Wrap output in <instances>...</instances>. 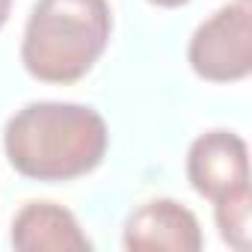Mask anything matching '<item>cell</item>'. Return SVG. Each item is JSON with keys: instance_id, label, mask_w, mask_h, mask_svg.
I'll list each match as a JSON object with an SVG mask.
<instances>
[{"instance_id": "cell-1", "label": "cell", "mask_w": 252, "mask_h": 252, "mask_svg": "<svg viewBox=\"0 0 252 252\" xmlns=\"http://www.w3.org/2000/svg\"><path fill=\"white\" fill-rule=\"evenodd\" d=\"M107 122L95 107L71 101H33L3 131L12 169L30 181H74L101 166L107 155Z\"/></svg>"}, {"instance_id": "cell-2", "label": "cell", "mask_w": 252, "mask_h": 252, "mask_svg": "<svg viewBox=\"0 0 252 252\" xmlns=\"http://www.w3.org/2000/svg\"><path fill=\"white\" fill-rule=\"evenodd\" d=\"M113 12L107 0H36L21 42L24 68L42 83H74L107 51Z\"/></svg>"}, {"instance_id": "cell-3", "label": "cell", "mask_w": 252, "mask_h": 252, "mask_svg": "<svg viewBox=\"0 0 252 252\" xmlns=\"http://www.w3.org/2000/svg\"><path fill=\"white\" fill-rule=\"evenodd\" d=\"M190 68L211 83H234L252 71V9L249 3L220 6L196 27L187 45Z\"/></svg>"}, {"instance_id": "cell-4", "label": "cell", "mask_w": 252, "mask_h": 252, "mask_svg": "<svg viewBox=\"0 0 252 252\" xmlns=\"http://www.w3.org/2000/svg\"><path fill=\"white\" fill-rule=\"evenodd\" d=\"M202 243L196 214L175 199L140 205L122 231V246L128 252H199Z\"/></svg>"}, {"instance_id": "cell-5", "label": "cell", "mask_w": 252, "mask_h": 252, "mask_svg": "<svg viewBox=\"0 0 252 252\" xmlns=\"http://www.w3.org/2000/svg\"><path fill=\"white\" fill-rule=\"evenodd\" d=\"M187 178L205 199H220L237 187H249V149L234 131H208L187 152Z\"/></svg>"}, {"instance_id": "cell-6", "label": "cell", "mask_w": 252, "mask_h": 252, "mask_svg": "<svg viewBox=\"0 0 252 252\" xmlns=\"http://www.w3.org/2000/svg\"><path fill=\"white\" fill-rule=\"evenodd\" d=\"M12 246L21 252H83L92 240L77 217L57 202H27L12 220Z\"/></svg>"}, {"instance_id": "cell-7", "label": "cell", "mask_w": 252, "mask_h": 252, "mask_svg": "<svg viewBox=\"0 0 252 252\" xmlns=\"http://www.w3.org/2000/svg\"><path fill=\"white\" fill-rule=\"evenodd\" d=\"M214 220L220 228V237L237 249L246 252L252 246V228H249V187H237L220 199H214Z\"/></svg>"}, {"instance_id": "cell-8", "label": "cell", "mask_w": 252, "mask_h": 252, "mask_svg": "<svg viewBox=\"0 0 252 252\" xmlns=\"http://www.w3.org/2000/svg\"><path fill=\"white\" fill-rule=\"evenodd\" d=\"M149 3H155V6H163V9H175V6H184V3H190V0H149Z\"/></svg>"}, {"instance_id": "cell-9", "label": "cell", "mask_w": 252, "mask_h": 252, "mask_svg": "<svg viewBox=\"0 0 252 252\" xmlns=\"http://www.w3.org/2000/svg\"><path fill=\"white\" fill-rule=\"evenodd\" d=\"M9 9H12V0H0V27L6 24V18H9Z\"/></svg>"}, {"instance_id": "cell-10", "label": "cell", "mask_w": 252, "mask_h": 252, "mask_svg": "<svg viewBox=\"0 0 252 252\" xmlns=\"http://www.w3.org/2000/svg\"><path fill=\"white\" fill-rule=\"evenodd\" d=\"M243 3H249V0H243Z\"/></svg>"}]
</instances>
